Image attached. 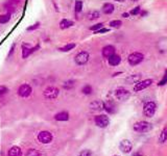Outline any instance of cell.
Listing matches in <instances>:
<instances>
[{"label":"cell","instance_id":"cell-1","mask_svg":"<svg viewBox=\"0 0 167 156\" xmlns=\"http://www.w3.org/2000/svg\"><path fill=\"white\" fill-rule=\"evenodd\" d=\"M134 130L136 132H139V133H145L148 132L152 129V125L150 124L149 122H146V121H139V122L135 123L133 126Z\"/></svg>","mask_w":167,"mask_h":156},{"label":"cell","instance_id":"cell-2","mask_svg":"<svg viewBox=\"0 0 167 156\" xmlns=\"http://www.w3.org/2000/svg\"><path fill=\"white\" fill-rule=\"evenodd\" d=\"M156 109H157V105H156V103L152 101L146 102L143 106V112L147 118L154 117V114H156Z\"/></svg>","mask_w":167,"mask_h":156},{"label":"cell","instance_id":"cell-3","mask_svg":"<svg viewBox=\"0 0 167 156\" xmlns=\"http://www.w3.org/2000/svg\"><path fill=\"white\" fill-rule=\"evenodd\" d=\"M59 93H60V91H59L58 87H48L47 89L44 90L43 96H44V98L47 100H53L59 96Z\"/></svg>","mask_w":167,"mask_h":156},{"label":"cell","instance_id":"cell-4","mask_svg":"<svg viewBox=\"0 0 167 156\" xmlns=\"http://www.w3.org/2000/svg\"><path fill=\"white\" fill-rule=\"evenodd\" d=\"M144 59V55L140 52H134L132 54L129 55L127 57V61L131 66H137L140 63H142V61Z\"/></svg>","mask_w":167,"mask_h":156},{"label":"cell","instance_id":"cell-5","mask_svg":"<svg viewBox=\"0 0 167 156\" xmlns=\"http://www.w3.org/2000/svg\"><path fill=\"white\" fill-rule=\"evenodd\" d=\"M89 58H90L89 53L86 52V51H81V52L77 53V54L75 55L74 61H75V63H76V65L83 66V65H86V63H88Z\"/></svg>","mask_w":167,"mask_h":156},{"label":"cell","instance_id":"cell-6","mask_svg":"<svg viewBox=\"0 0 167 156\" xmlns=\"http://www.w3.org/2000/svg\"><path fill=\"white\" fill-rule=\"evenodd\" d=\"M94 122H95V124L98 127H100V128H105V127L109 126L110 119H109V117L105 116V114H99V116L95 117Z\"/></svg>","mask_w":167,"mask_h":156},{"label":"cell","instance_id":"cell-7","mask_svg":"<svg viewBox=\"0 0 167 156\" xmlns=\"http://www.w3.org/2000/svg\"><path fill=\"white\" fill-rule=\"evenodd\" d=\"M32 89L29 85L27 83H24V85H21L18 89V95L22 98H27L31 95Z\"/></svg>","mask_w":167,"mask_h":156},{"label":"cell","instance_id":"cell-8","mask_svg":"<svg viewBox=\"0 0 167 156\" xmlns=\"http://www.w3.org/2000/svg\"><path fill=\"white\" fill-rule=\"evenodd\" d=\"M115 97L119 101H125V100H127L131 97V93L127 90L123 89V87H119L115 91Z\"/></svg>","mask_w":167,"mask_h":156},{"label":"cell","instance_id":"cell-9","mask_svg":"<svg viewBox=\"0 0 167 156\" xmlns=\"http://www.w3.org/2000/svg\"><path fill=\"white\" fill-rule=\"evenodd\" d=\"M38 141L42 144H49L52 141V134L49 131H40L38 134Z\"/></svg>","mask_w":167,"mask_h":156},{"label":"cell","instance_id":"cell-10","mask_svg":"<svg viewBox=\"0 0 167 156\" xmlns=\"http://www.w3.org/2000/svg\"><path fill=\"white\" fill-rule=\"evenodd\" d=\"M152 79H144V80L138 81L137 83L134 87V91L135 92H141L143 90L147 89L149 85H152Z\"/></svg>","mask_w":167,"mask_h":156},{"label":"cell","instance_id":"cell-11","mask_svg":"<svg viewBox=\"0 0 167 156\" xmlns=\"http://www.w3.org/2000/svg\"><path fill=\"white\" fill-rule=\"evenodd\" d=\"M119 149L123 153H130L133 150V144L129 139H122L119 144Z\"/></svg>","mask_w":167,"mask_h":156},{"label":"cell","instance_id":"cell-12","mask_svg":"<svg viewBox=\"0 0 167 156\" xmlns=\"http://www.w3.org/2000/svg\"><path fill=\"white\" fill-rule=\"evenodd\" d=\"M101 53H103V57H105V58H109L110 56H112L113 54H115V48H114L113 46H111V45H108V46L103 47Z\"/></svg>","mask_w":167,"mask_h":156},{"label":"cell","instance_id":"cell-13","mask_svg":"<svg viewBox=\"0 0 167 156\" xmlns=\"http://www.w3.org/2000/svg\"><path fill=\"white\" fill-rule=\"evenodd\" d=\"M103 109L109 114H114L116 112V106L112 101L103 102Z\"/></svg>","mask_w":167,"mask_h":156},{"label":"cell","instance_id":"cell-14","mask_svg":"<svg viewBox=\"0 0 167 156\" xmlns=\"http://www.w3.org/2000/svg\"><path fill=\"white\" fill-rule=\"evenodd\" d=\"M90 108L92 110H95V112H100L103 109V102L100 100H95L90 104Z\"/></svg>","mask_w":167,"mask_h":156},{"label":"cell","instance_id":"cell-15","mask_svg":"<svg viewBox=\"0 0 167 156\" xmlns=\"http://www.w3.org/2000/svg\"><path fill=\"white\" fill-rule=\"evenodd\" d=\"M108 61H109V65L115 67V66H118L120 63V61H121V57H120V55H118V54H113L112 56H110L109 58H108Z\"/></svg>","mask_w":167,"mask_h":156},{"label":"cell","instance_id":"cell-16","mask_svg":"<svg viewBox=\"0 0 167 156\" xmlns=\"http://www.w3.org/2000/svg\"><path fill=\"white\" fill-rule=\"evenodd\" d=\"M7 156H22V150L18 146H14L7 152Z\"/></svg>","mask_w":167,"mask_h":156},{"label":"cell","instance_id":"cell-17","mask_svg":"<svg viewBox=\"0 0 167 156\" xmlns=\"http://www.w3.org/2000/svg\"><path fill=\"white\" fill-rule=\"evenodd\" d=\"M54 119L56 121H60V122H64V121L69 120V114L67 112H61L54 116Z\"/></svg>","mask_w":167,"mask_h":156},{"label":"cell","instance_id":"cell-18","mask_svg":"<svg viewBox=\"0 0 167 156\" xmlns=\"http://www.w3.org/2000/svg\"><path fill=\"white\" fill-rule=\"evenodd\" d=\"M141 75L140 74H134V75H130L129 77L125 79V81L129 83H137L138 81H140Z\"/></svg>","mask_w":167,"mask_h":156},{"label":"cell","instance_id":"cell-19","mask_svg":"<svg viewBox=\"0 0 167 156\" xmlns=\"http://www.w3.org/2000/svg\"><path fill=\"white\" fill-rule=\"evenodd\" d=\"M114 9H115V7H114V5L112 4V3H105V4H103V12L105 14V15H110V14H112L114 12Z\"/></svg>","mask_w":167,"mask_h":156},{"label":"cell","instance_id":"cell-20","mask_svg":"<svg viewBox=\"0 0 167 156\" xmlns=\"http://www.w3.org/2000/svg\"><path fill=\"white\" fill-rule=\"evenodd\" d=\"M167 141V126L164 127L162 130V132L160 133V136H159V143L164 144Z\"/></svg>","mask_w":167,"mask_h":156},{"label":"cell","instance_id":"cell-21","mask_svg":"<svg viewBox=\"0 0 167 156\" xmlns=\"http://www.w3.org/2000/svg\"><path fill=\"white\" fill-rule=\"evenodd\" d=\"M99 17H100V13H99V12H97V11L89 12L88 15H87V18H88L89 20H91V21H93V20L98 19Z\"/></svg>","mask_w":167,"mask_h":156},{"label":"cell","instance_id":"cell-22","mask_svg":"<svg viewBox=\"0 0 167 156\" xmlns=\"http://www.w3.org/2000/svg\"><path fill=\"white\" fill-rule=\"evenodd\" d=\"M72 25H73V22L70 21V20H67V19L62 20V21H61V23H60L61 29H66V28L71 27Z\"/></svg>","mask_w":167,"mask_h":156},{"label":"cell","instance_id":"cell-23","mask_svg":"<svg viewBox=\"0 0 167 156\" xmlns=\"http://www.w3.org/2000/svg\"><path fill=\"white\" fill-rule=\"evenodd\" d=\"M30 54H31V52H30V47H28L27 45H23V46H22V57H23V58H26V57Z\"/></svg>","mask_w":167,"mask_h":156},{"label":"cell","instance_id":"cell-24","mask_svg":"<svg viewBox=\"0 0 167 156\" xmlns=\"http://www.w3.org/2000/svg\"><path fill=\"white\" fill-rule=\"evenodd\" d=\"M75 87V81L74 80H67L63 83V87L65 90H71Z\"/></svg>","mask_w":167,"mask_h":156},{"label":"cell","instance_id":"cell-25","mask_svg":"<svg viewBox=\"0 0 167 156\" xmlns=\"http://www.w3.org/2000/svg\"><path fill=\"white\" fill-rule=\"evenodd\" d=\"M25 156H42V154L37 149H28Z\"/></svg>","mask_w":167,"mask_h":156},{"label":"cell","instance_id":"cell-26","mask_svg":"<svg viewBox=\"0 0 167 156\" xmlns=\"http://www.w3.org/2000/svg\"><path fill=\"white\" fill-rule=\"evenodd\" d=\"M15 7H16V5L14 4L13 2H12L11 0H10V1L7 3V4H4V9H7V12H9V14H11V13H13V12H15Z\"/></svg>","mask_w":167,"mask_h":156},{"label":"cell","instance_id":"cell-27","mask_svg":"<svg viewBox=\"0 0 167 156\" xmlns=\"http://www.w3.org/2000/svg\"><path fill=\"white\" fill-rule=\"evenodd\" d=\"M11 19V14H5V15H1L0 16V24H5L10 21Z\"/></svg>","mask_w":167,"mask_h":156},{"label":"cell","instance_id":"cell-28","mask_svg":"<svg viewBox=\"0 0 167 156\" xmlns=\"http://www.w3.org/2000/svg\"><path fill=\"white\" fill-rule=\"evenodd\" d=\"M75 47V44L74 43H72V44H67L65 45L64 47H62V48H60V51H62V52H68V51L72 50L73 48Z\"/></svg>","mask_w":167,"mask_h":156},{"label":"cell","instance_id":"cell-29","mask_svg":"<svg viewBox=\"0 0 167 156\" xmlns=\"http://www.w3.org/2000/svg\"><path fill=\"white\" fill-rule=\"evenodd\" d=\"M81 92H83V94H85V95H91V94H92V92H93V89H92V87H91V85H85V87H83Z\"/></svg>","mask_w":167,"mask_h":156},{"label":"cell","instance_id":"cell-30","mask_svg":"<svg viewBox=\"0 0 167 156\" xmlns=\"http://www.w3.org/2000/svg\"><path fill=\"white\" fill-rule=\"evenodd\" d=\"M83 9V1L81 0H76L75 1V12L76 13H79Z\"/></svg>","mask_w":167,"mask_h":156},{"label":"cell","instance_id":"cell-31","mask_svg":"<svg viewBox=\"0 0 167 156\" xmlns=\"http://www.w3.org/2000/svg\"><path fill=\"white\" fill-rule=\"evenodd\" d=\"M122 25V22L120 20H114V21L110 22V26L113 28H119Z\"/></svg>","mask_w":167,"mask_h":156},{"label":"cell","instance_id":"cell-32","mask_svg":"<svg viewBox=\"0 0 167 156\" xmlns=\"http://www.w3.org/2000/svg\"><path fill=\"white\" fill-rule=\"evenodd\" d=\"M78 156H92V152L90 150L86 149V150H83V151L79 153Z\"/></svg>","mask_w":167,"mask_h":156},{"label":"cell","instance_id":"cell-33","mask_svg":"<svg viewBox=\"0 0 167 156\" xmlns=\"http://www.w3.org/2000/svg\"><path fill=\"white\" fill-rule=\"evenodd\" d=\"M103 23H97V24H95L94 26H91L90 27V29L91 30H98V29H100V28H103Z\"/></svg>","mask_w":167,"mask_h":156},{"label":"cell","instance_id":"cell-34","mask_svg":"<svg viewBox=\"0 0 167 156\" xmlns=\"http://www.w3.org/2000/svg\"><path fill=\"white\" fill-rule=\"evenodd\" d=\"M7 92H9V89H7V87H4V85H0V96L5 95Z\"/></svg>","mask_w":167,"mask_h":156},{"label":"cell","instance_id":"cell-35","mask_svg":"<svg viewBox=\"0 0 167 156\" xmlns=\"http://www.w3.org/2000/svg\"><path fill=\"white\" fill-rule=\"evenodd\" d=\"M165 83H167V71L165 72V75H164V77H163V79L160 81V82L158 83V85H164Z\"/></svg>","mask_w":167,"mask_h":156},{"label":"cell","instance_id":"cell-36","mask_svg":"<svg viewBox=\"0 0 167 156\" xmlns=\"http://www.w3.org/2000/svg\"><path fill=\"white\" fill-rule=\"evenodd\" d=\"M39 26H40V23H34V25L32 26H29V27H27V29L26 30H34V29H37V28H39Z\"/></svg>","mask_w":167,"mask_h":156},{"label":"cell","instance_id":"cell-37","mask_svg":"<svg viewBox=\"0 0 167 156\" xmlns=\"http://www.w3.org/2000/svg\"><path fill=\"white\" fill-rule=\"evenodd\" d=\"M139 12H140V7H135V9L131 11V15H138Z\"/></svg>","mask_w":167,"mask_h":156},{"label":"cell","instance_id":"cell-38","mask_svg":"<svg viewBox=\"0 0 167 156\" xmlns=\"http://www.w3.org/2000/svg\"><path fill=\"white\" fill-rule=\"evenodd\" d=\"M108 29L107 28H100V29L96 30V34H103V32H107Z\"/></svg>","mask_w":167,"mask_h":156},{"label":"cell","instance_id":"cell-39","mask_svg":"<svg viewBox=\"0 0 167 156\" xmlns=\"http://www.w3.org/2000/svg\"><path fill=\"white\" fill-rule=\"evenodd\" d=\"M15 47H16V45H15V44H14L13 46H12V48H11V51H10V54H9V56H11V55H12V53L14 52V50H15Z\"/></svg>","mask_w":167,"mask_h":156},{"label":"cell","instance_id":"cell-40","mask_svg":"<svg viewBox=\"0 0 167 156\" xmlns=\"http://www.w3.org/2000/svg\"><path fill=\"white\" fill-rule=\"evenodd\" d=\"M122 17H124V18H127V17H129V14H123V15H122Z\"/></svg>","mask_w":167,"mask_h":156},{"label":"cell","instance_id":"cell-41","mask_svg":"<svg viewBox=\"0 0 167 156\" xmlns=\"http://www.w3.org/2000/svg\"><path fill=\"white\" fill-rule=\"evenodd\" d=\"M116 1H118V2H124L125 0H116Z\"/></svg>","mask_w":167,"mask_h":156},{"label":"cell","instance_id":"cell-42","mask_svg":"<svg viewBox=\"0 0 167 156\" xmlns=\"http://www.w3.org/2000/svg\"><path fill=\"white\" fill-rule=\"evenodd\" d=\"M133 1H137V0H133Z\"/></svg>","mask_w":167,"mask_h":156},{"label":"cell","instance_id":"cell-43","mask_svg":"<svg viewBox=\"0 0 167 156\" xmlns=\"http://www.w3.org/2000/svg\"><path fill=\"white\" fill-rule=\"evenodd\" d=\"M114 156H119V155H114Z\"/></svg>","mask_w":167,"mask_h":156}]
</instances>
